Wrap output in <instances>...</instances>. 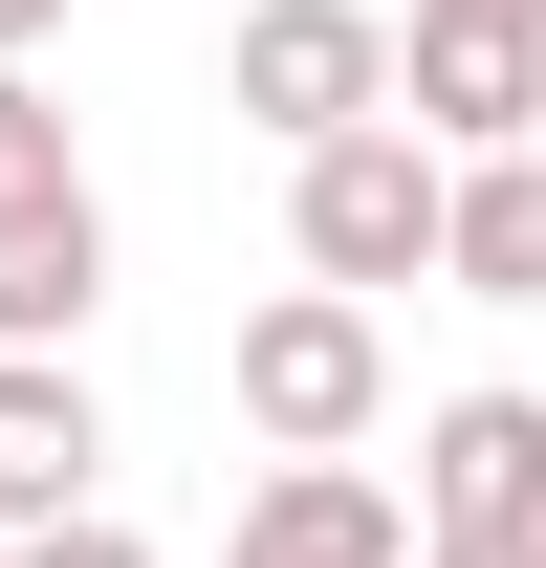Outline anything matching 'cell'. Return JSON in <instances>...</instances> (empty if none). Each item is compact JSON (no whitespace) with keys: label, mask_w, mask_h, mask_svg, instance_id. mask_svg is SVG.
<instances>
[{"label":"cell","mask_w":546,"mask_h":568,"mask_svg":"<svg viewBox=\"0 0 546 568\" xmlns=\"http://www.w3.org/2000/svg\"><path fill=\"white\" fill-rule=\"evenodd\" d=\"M415 568H546V547H415Z\"/></svg>","instance_id":"obj_14"},{"label":"cell","mask_w":546,"mask_h":568,"mask_svg":"<svg viewBox=\"0 0 546 568\" xmlns=\"http://www.w3.org/2000/svg\"><path fill=\"white\" fill-rule=\"evenodd\" d=\"M67 503H110V394H88V351H0V547Z\"/></svg>","instance_id":"obj_6"},{"label":"cell","mask_w":546,"mask_h":568,"mask_svg":"<svg viewBox=\"0 0 546 568\" xmlns=\"http://www.w3.org/2000/svg\"><path fill=\"white\" fill-rule=\"evenodd\" d=\"M284 241H306V284H328V306L437 284V153H415V132H328V153H284Z\"/></svg>","instance_id":"obj_2"},{"label":"cell","mask_w":546,"mask_h":568,"mask_svg":"<svg viewBox=\"0 0 546 568\" xmlns=\"http://www.w3.org/2000/svg\"><path fill=\"white\" fill-rule=\"evenodd\" d=\"M88 306H110V197H0V351H88Z\"/></svg>","instance_id":"obj_8"},{"label":"cell","mask_w":546,"mask_h":568,"mask_svg":"<svg viewBox=\"0 0 546 568\" xmlns=\"http://www.w3.org/2000/svg\"><path fill=\"white\" fill-rule=\"evenodd\" d=\"M88 153H67V110H44V67H0V197H67Z\"/></svg>","instance_id":"obj_10"},{"label":"cell","mask_w":546,"mask_h":568,"mask_svg":"<svg viewBox=\"0 0 546 568\" xmlns=\"http://www.w3.org/2000/svg\"><path fill=\"white\" fill-rule=\"evenodd\" d=\"M415 22H481V44H546V0H415Z\"/></svg>","instance_id":"obj_12"},{"label":"cell","mask_w":546,"mask_h":568,"mask_svg":"<svg viewBox=\"0 0 546 568\" xmlns=\"http://www.w3.org/2000/svg\"><path fill=\"white\" fill-rule=\"evenodd\" d=\"M394 525L415 547H546V394H437Z\"/></svg>","instance_id":"obj_4"},{"label":"cell","mask_w":546,"mask_h":568,"mask_svg":"<svg viewBox=\"0 0 546 568\" xmlns=\"http://www.w3.org/2000/svg\"><path fill=\"white\" fill-rule=\"evenodd\" d=\"M219 568H415V525H394L372 459H263L241 525H219Z\"/></svg>","instance_id":"obj_7"},{"label":"cell","mask_w":546,"mask_h":568,"mask_svg":"<svg viewBox=\"0 0 546 568\" xmlns=\"http://www.w3.org/2000/svg\"><path fill=\"white\" fill-rule=\"evenodd\" d=\"M372 416H394V328H372V306H328V284L241 306V437H263V459H350Z\"/></svg>","instance_id":"obj_1"},{"label":"cell","mask_w":546,"mask_h":568,"mask_svg":"<svg viewBox=\"0 0 546 568\" xmlns=\"http://www.w3.org/2000/svg\"><path fill=\"white\" fill-rule=\"evenodd\" d=\"M0 568H153V547H132V525H110V503H67V525H22V547H0Z\"/></svg>","instance_id":"obj_11"},{"label":"cell","mask_w":546,"mask_h":568,"mask_svg":"<svg viewBox=\"0 0 546 568\" xmlns=\"http://www.w3.org/2000/svg\"><path fill=\"white\" fill-rule=\"evenodd\" d=\"M372 132H415L437 175H481V153H546V44H481V22H394V110Z\"/></svg>","instance_id":"obj_5"},{"label":"cell","mask_w":546,"mask_h":568,"mask_svg":"<svg viewBox=\"0 0 546 568\" xmlns=\"http://www.w3.org/2000/svg\"><path fill=\"white\" fill-rule=\"evenodd\" d=\"M219 88H241L284 153H328V132H372V110H394V22H372V0H241Z\"/></svg>","instance_id":"obj_3"},{"label":"cell","mask_w":546,"mask_h":568,"mask_svg":"<svg viewBox=\"0 0 546 568\" xmlns=\"http://www.w3.org/2000/svg\"><path fill=\"white\" fill-rule=\"evenodd\" d=\"M44 22H67V0H0V67H44Z\"/></svg>","instance_id":"obj_13"},{"label":"cell","mask_w":546,"mask_h":568,"mask_svg":"<svg viewBox=\"0 0 546 568\" xmlns=\"http://www.w3.org/2000/svg\"><path fill=\"white\" fill-rule=\"evenodd\" d=\"M437 284H459V306H546V153L437 175Z\"/></svg>","instance_id":"obj_9"}]
</instances>
